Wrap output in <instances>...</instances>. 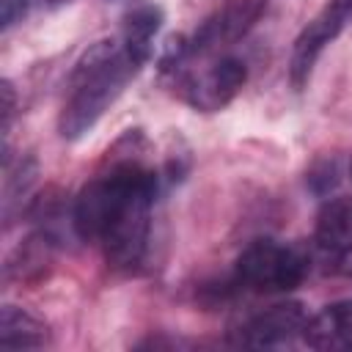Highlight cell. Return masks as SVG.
<instances>
[{
    "instance_id": "cell-14",
    "label": "cell",
    "mask_w": 352,
    "mask_h": 352,
    "mask_svg": "<svg viewBox=\"0 0 352 352\" xmlns=\"http://www.w3.org/2000/svg\"><path fill=\"white\" fill-rule=\"evenodd\" d=\"M344 258H346V275L352 278V253H349V256H344Z\"/></svg>"
},
{
    "instance_id": "cell-4",
    "label": "cell",
    "mask_w": 352,
    "mask_h": 352,
    "mask_svg": "<svg viewBox=\"0 0 352 352\" xmlns=\"http://www.w3.org/2000/svg\"><path fill=\"white\" fill-rule=\"evenodd\" d=\"M349 25L346 11L341 8L338 0H330L294 38L292 47V58H289V80L297 91H302L311 80V72L319 60V55L327 50L330 41H336V36Z\"/></svg>"
},
{
    "instance_id": "cell-8",
    "label": "cell",
    "mask_w": 352,
    "mask_h": 352,
    "mask_svg": "<svg viewBox=\"0 0 352 352\" xmlns=\"http://www.w3.org/2000/svg\"><path fill=\"white\" fill-rule=\"evenodd\" d=\"M314 239L324 253L341 258L352 253V198L338 195L322 204L314 226Z\"/></svg>"
},
{
    "instance_id": "cell-13",
    "label": "cell",
    "mask_w": 352,
    "mask_h": 352,
    "mask_svg": "<svg viewBox=\"0 0 352 352\" xmlns=\"http://www.w3.org/2000/svg\"><path fill=\"white\" fill-rule=\"evenodd\" d=\"M341 3V8L346 11V16H349V22H352V0H338Z\"/></svg>"
},
{
    "instance_id": "cell-15",
    "label": "cell",
    "mask_w": 352,
    "mask_h": 352,
    "mask_svg": "<svg viewBox=\"0 0 352 352\" xmlns=\"http://www.w3.org/2000/svg\"><path fill=\"white\" fill-rule=\"evenodd\" d=\"M55 3H60V0H55Z\"/></svg>"
},
{
    "instance_id": "cell-10",
    "label": "cell",
    "mask_w": 352,
    "mask_h": 352,
    "mask_svg": "<svg viewBox=\"0 0 352 352\" xmlns=\"http://www.w3.org/2000/svg\"><path fill=\"white\" fill-rule=\"evenodd\" d=\"M160 25H162V11H160L157 6L135 8V11L126 16V22H124L121 38H124V44H126L140 60H146V58L151 55V44H154V36H157Z\"/></svg>"
},
{
    "instance_id": "cell-12",
    "label": "cell",
    "mask_w": 352,
    "mask_h": 352,
    "mask_svg": "<svg viewBox=\"0 0 352 352\" xmlns=\"http://www.w3.org/2000/svg\"><path fill=\"white\" fill-rule=\"evenodd\" d=\"M11 116H14V88H11V82L6 80V82H3V135H8Z\"/></svg>"
},
{
    "instance_id": "cell-9",
    "label": "cell",
    "mask_w": 352,
    "mask_h": 352,
    "mask_svg": "<svg viewBox=\"0 0 352 352\" xmlns=\"http://www.w3.org/2000/svg\"><path fill=\"white\" fill-rule=\"evenodd\" d=\"M50 341L44 319L19 305H3L0 311V346L3 349H36Z\"/></svg>"
},
{
    "instance_id": "cell-2",
    "label": "cell",
    "mask_w": 352,
    "mask_h": 352,
    "mask_svg": "<svg viewBox=\"0 0 352 352\" xmlns=\"http://www.w3.org/2000/svg\"><path fill=\"white\" fill-rule=\"evenodd\" d=\"M140 63L143 60L124 44V38L94 44L69 77V91L58 118L60 135L66 140H77L91 132L104 110L121 96L124 85L138 74Z\"/></svg>"
},
{
    "instance_id": "cell-3",
    "label": "cell",
    "mask_w": 352,
    "mask_h": 352,
    "mask_svg": "<svg viewBox=\"0 0 352 352\" xmlns=\"http://www.w3.org/2000/svg\"><path fill=\"white\" fill-rule=\"evenodd\" d=\"M311 270V256L300 245L253 239L234 264V283L250 292H292Z\"/></svg>"
},
{
    "instance_id": "cell-6",
    "label": "cell",
    "mask_w": 352,
    "mask_h": 352,
    "mask_svg": "<svg viewBox=\"0 0 352 352\" xmlns=\"http://www.w3.org/2000/svg\"><path fill=\"white\" fill-rule=\"evenodd\" d=\"M308 316H311L308 308L302 302H297V300L275 302V305L253 314L250 319H245L239 324L236 344L256 346V349L292 344L294 338H302V330H305Z\"/></svg>"
},
{
    "instance_id": "cell-7",
    "label": "cell",
    "mask_w": 352,
    "mask_h": 352,
    "mask_svg": "<svg viewBox=\"0 0 352 352\" xmlns=\"http://www.w3.org/2000/svg\"><path fill=\"white\" fill-rule=\"evenodd\" d=\"M302 341L311 349H352V300H338L324 305L319 314L308 316Z\"/></svg>"
},
{
    "instance_id": "cell-5",
    "label": "cell",
    "mask_w": 352,
    "mask_h": 352,
    "mask_svg": "<svg viewBox=\"0 0 352 352\" xmlns=\"http://www.w3.org/2000/svg\"><path fill=\"white\" fill-rule=\"evenodd\" d=\"M248 80V66L239 58L223 55L212 66H206L198 74H184L182 77V96L198 107V110H220L226 107L245 85Z\"/></svg>"
},
{
    "instance_id": "cell-1",
    "label": "cell",
    "mask_w": 352,
    "mask_h": 352,
    "mask_svg": "<svg viewBox=\"0 0 352 352\" xmlns=\"http://www.w3.org/2000/svg\"><path fill=\"white\" fill-rule=\"evenodd\" d=\"M157 182V173L138 160L116 162L94 176L74 201L77 236L99 245L113 267H138L148 248Z\"/></svg>"
},
{
    "instance_id": "cell-11",
    "label": "cell",
    "mask_w": 352,
    "mask_h": 352,
    "mask_svg": "<svg viewBox=\"0 0 352 352\" xmlns=\"http://www.w3.org/2000/svg\"><path fill=\"white\" fill-rule=\"evenodd\" d=\"M28 8V0H0V22L3 28H11Z\"/></svg>"
}]
</instances>
